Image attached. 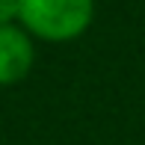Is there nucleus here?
Wrapping results in <instances>:
<instances>
[{"mask_svg":"<svg viewBox=\"0 0 145 145\" xmlns=\"http://www.w3.org/2000/svg\"><path fill=\"white\" fill-rule=\"evenodd\" d=\"M92 0H18V18L48 42L80 36L92 21Z\"/></svg>","mask_w":145,"mask_h":145,"instance_id":"obj_1","label":"nucleus"},{"mask_svg":"<svg viewBox=\"0 0 145 145\" xmlns=\"http://www.w3.org/2000/svg\"><path fill=\"white\" fill-rule=\"evenodd\" d=\"M33 65V44L21 30L0 27V86L18 83Z\"/></svg>","mask_w":145,"mask_h":145,"instance_id":"obj_2","label":"nucleus"},{"mask_svg":"<svg viewBox=\"0 0 145 145\" xmlns=\"http://www.w3.org/2000/svg\"><path fill=\"white\" fill-rule=\"evenodd\" d=\"M12 18H18V0H0V27H9Z\"/></svg>","mask_w":145,"mask_h":145,"instance_id":"obj_3","label":"nucleus"}]
</instances>
